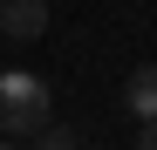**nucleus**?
Returning <instances> with one entry per match:
<instances>
[{
  "instance_id": "f03ea898",
  "label": "nucleus",
  "mask_w": 157,
  "mask_h": 150,
  "mask_svg": "<svg viewBox=\"0 0 157 150\" xmlns=\"http://www.w3.org/2000/svg\"><path fill=\"white\" fill-rule=\"evenodd\" d=\"M0 28H7L14 41L48 34V0H0Z\"/></svg>"
},
{
  "instance_id": "7ed1b4c3",
  "label": "nucleus",
  "mask_w": 157,
  "mask_h": 150,
  "mask_svg": "<svg viewBox=\"0 0 157 150\" xmlns=\"http://www.w3.org/2000/svg\"><path fill=\"white\" fill-rule=\"evenodd\" d=\"M130 116H137V123L157 116V68H137V75H130Z\"/></svg>"
},
{
  "instance_id": "39448f33",
  "label": "nucleus",
  "mask_w": 157,
  "mask_h": 150,
  "mask_svg": "<svg viewBox=\"0 0 157 150\" xmlns=\"http://www.w3.org/2000/svg\"><path fill=\"white\" fill-rule=\"evenodd\" d=\"M137 150H157V116H150L144 130H137Z\"/></svg>"
},
{
  "instance_id": "f257e3e1",
  "label": "nucleus",
  "mask_w": 157,
  "mask_h": 150,
  "mask_svg": "<svg viewBox=\"0 0 157 150\" xmlns=\"http://www.w3.org/2000/svg\"><path fill=\"white\" fill-rule=\"evenodd\" d=\"M0 123L14 137H41L48 130V82L41 75H28V68L0 75Z\"/></svg>"
},
{
  "instance_id": "20e7f679",
  "label": "nucleus",
  "mask_w": 157,
  "mask_h": 150,
  "mask_svg": "<svg viewBox=\"0 0 157 150\" xmlns=\"http://www.w3.org/2000/svg\"><path fill=\"white\" fill-rule=\"evenodd\" d=\"M34 150H75V143H68V130H41V143H34Z\"/></svg>"
}]
</instances>
